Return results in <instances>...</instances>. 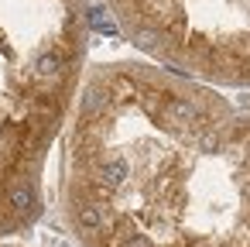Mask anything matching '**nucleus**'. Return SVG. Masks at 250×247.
Returning <instances> with one entry per match:
<instances>
[{
    "mask_svg": "<svg viewBox=\"0 0 250 247\" xmlns=\"http://www.w3.org/2000/svg\"><path fill=\"white\" fill-rule=\"evenodd\" d=\"M59 206L79 247H250V90L158 62L89 69Z\"/></svg>",
    "mask_w": 250,
    "mask_h": 247,
    "instance_id": "f257e3e1",
    "label": "nucleus"
},
{
    "mask_svg": "<svg viewBox=\"0 0 250 247\" xmlns=\"http://www.w3.org/2000/svg\"><path fill=\"white\" fill-rule=\"evenodd\" d=\"M93 11L83 0H0V237L45 209V168L83 90Z\"/></svg>",
    "mask_w": 250,
    "mask_h": 247,
    "instance_id": "f03ea898",
    "label": "nucleus"
},
{
    "mask_svg": "<svg viewBox=\"0 0 250 247\" xmlns=\"http://www.w3.org/2000/svg\"><path fill=\"white\" fill-rule=\"evenodd\" d=\"M113 28L151 62L250 90V0H106Z\"/></svg>",
    "mask_w": 250,
    "mask_h": 247,
    "instance_id": "7ed1b4c3",
    "label": "nucleus"
},
{
    "mask_svg": "<svg viewBox=\"0 0 250 247\" xmlns=\"http://www.w3.org/2000/svg\"><path fill=\"white\" fill-rule=\"evenodd\" d=\"M0 247H24V244H14L11 237H0Z\"/></svg>",
    "mask_w": 250,
    "mask_h": 247,
    "instance_id": "20e7f679",
    "label": "nucleus"
}]
</instances>
